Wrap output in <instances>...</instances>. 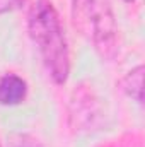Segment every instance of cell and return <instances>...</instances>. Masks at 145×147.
Segmentation results:
<instances>
[{
	"instance_id": "cell-1",
	"label": "cell",
	"mask_w": 145,
	"mask_h": 147,
	"mask_svg": "<svg viewBox=\"0 0 145 147\" xmlns=\"http://www.w3.org/2000/svg\"><path fill=\"white\" fill-rule=\"evenodd\" d=\"M28 28L53 82L65 84L70 74V50L62 19L50 0H36L29 10Z\"/></svg>"
},
{
	"instance_id": "cell-6",
	"label": "cell",
	"mask_w": 145,
	"mask_h": 147,
	"mask_svg": "<svg viewBox=\"0 0 145 147\" xmlns=\"http://www.w3.org/2000/svg\"><path fill=\"white\" fill-rule=\"evenodd\" d=\"M24 3H26V0H0V16L17 10V9H21Z\"/></svg>"
},
{
	"instance_id": "cell-7",
	"label": "cell",
	"mask_w": 145,
	"mask_h": 147,
	"mask_svg": "<svg viewBox=\"0 0 145 147\" xmlns=\"http://www.w3.org/2000/svg\"><path fill=\"white\" fill-rule=\"evenodd\" d=\"M123 2H126V3H132V2H133V0H123Z\"/></svg>"
},
{
	"instance_id": "cell-3",
	"label": "cell",
	"mask_w": 145,
	"mask_h": 147,
	"mask_svg": "<svg viewBox=\"0 0 145 147\" xmlns=\"http://www.w3.org/2000/svg\"><path fill=\"white\" fill-rule=\"evenodd\" d=\"M97 116V103L92 91L80 86L75 89L70 99V120L75 128H87L94 123Z\"/></svg>"
},
{
	"instance_id": "cell-2",
	"label": "cell",
	"mask_w": 145,
	"mask_h": 147,
	"mask_svg": "<svg viewBox=\"0 0 145 147\" xmlns=\"http://www.w3.org/2000/svg\"><path fill=\"white\" fill-rule=\"evenodd\" d=\"M72 19L77 31L85 36L97 55L111 62L118 53V26L113 10L103 0H72Z\"/></svg>"
},
{
	"instance_id": "cell-4",
	"label": "cell",
	"mask_w": 145,
	"mask_h": 147,
	"mask_svg": "<svg viewBox=\"0 0 145 147\" xmlns=\"http://www.w3.org/2000/svg\"><path fill=\"white\" fill-rule=\"evenodd\" d=\"M28 96V82L17 74H5L0 79V105L15 106Z\"/></svg>"
},
{
	"instance_id": "cell-5",
	"label": "cell",
	"mask_w": 145,
	"mask_h": 147,
	"mask_svg": "<svg viewBox=\"0 0 145 147\" xmlns=\"http://www.w3.org/2000/svg\"><path fill=\"white\" fill-rule=\"evenodd\" d=\"M144 65H137L119 80V89L140 105L144 101Z\"/></svg>"
},
{
	"instance_id": "cell-8",
	"label": "cell",
	"mask_w": 145,
	"mask_h": 147,
	"mask_svg": "<svg viewBox=\"0 0 145 147\" xmlns=\"http://www.w3.org/2000/svg\"><path fill=\"white\" fill-rule=\"evenodd\" d=\"M0 147H2V146H0Z\"/></svg>"
}]
</instances>
